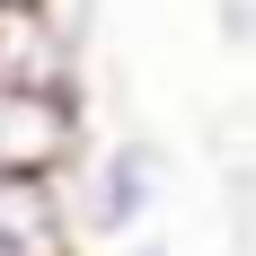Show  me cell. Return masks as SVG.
<instances>
[{"mask_svg": "<svg viewBox=\"0 0 256 256\" xmlns=\"http://www.w3.org/2000/svg\"><path fill=\"white\" fill-rule=\"evenodd\" d=\"M168 204V150L150 132H115L62 168V212H71V248H124L150 230V212Z\"/></svg>", "mask_w": 256, "mask_h": 256, "instance_id": "6da1fadb", "label": "cell"}, {"mask_svg": "<svg viewBox=\"0 0 256 256\" xmlns=\"http://www.w3.org/2000/svg\"><path fill=\"white\" fill-rule=\"evenodd\" d=\"M88 150L80 88H0V177H62Z\"/></svg>", "mask_w": 256, "mask_h": 256, "instance_id": "7a4b0ae2", "label": "cell"}, {"mask_svg": "<svg viewBox=\"0 0 256 256\" xmlns=\"http://www.w3.org/2000/svg\"><path fill=\"white\" fill-rule=\"evenodd\" d=\"M0 248L80 256L71 248V212H62V177H0Z\"/></svg>", "mask_w": 256, "mask_h": 256, "instance_id": "3957f363", "label": "cell"}, {"mask_svg": "<svg viewBox=\"0 0 256 256\" xmlns=\"http://www.w3.org/2000/svg\"><path fill=\"white\" fill-rule=\"evenodd\" d=\"M248 36H256V0H221V44L248 53Z\"/></svg>", "mask_w": 256, "mask_h": 256, "instance_id": "277c9868", "label": "cell"}, {"mask_svg": "<svg viewBox=\"0 0 256 256\" xmlns=\"http://www.w3.org/2000/svg\"><path fill=\"white\" fill-rule=\"evenodd\" d=\"M115 256H177V248H168V238H150V230H142V238H124V248H115Z\"/></svg>", "mask_w": 256, "mask_h": 256, "instance_id": "5b68a950", "label": "cell"}, {"mask_svg": "<svg viewBox=\"0 0 256 256\" xmlns=\"http://www.w3.org/2000/svg\"><path fill=\"white\" fill-rule=\"evenodd\" d=\"M0 256H18V248H0Z\"/></svg>", "mask_w": 256, "mask_h": 256, "instance_id": "8992f818", "label": "cell"}]
</instances>
